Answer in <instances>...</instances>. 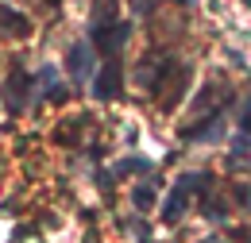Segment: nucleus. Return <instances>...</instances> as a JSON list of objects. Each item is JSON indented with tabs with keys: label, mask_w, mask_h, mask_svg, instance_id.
I'll list each match as a JSON object with an SVG mask.
<instances>
[{
	"label": "nucleus",
	"mask_w": 251,
	"mask_h": 243,
	"mask_svg": "<svg viewBox=\"0 0 251 243\" xmlns=\"http://www.w3.org/2000/svg\"><path fill=\"white\" fill-rule=\"evenodd\" d=\"M127 170H151V162H147L143 154H131V162H127Z\"/></svg>",
	"instance_id": "11"
},
{
	"label": "nucleus",
	"mask_w": 251,
	"mask_h": 243,
	"mask_svg": "<svg viewBox=\"0 0 251 243\" xmlns=\"http://www.w3.org/2000/svg\"><path fill=\"white\" fill-rule=\"evenodd\" d=\"M240 127H244V131H251V104L244 108V116H240Z\"/></svg>",
	"instance_id": "12"
},
{
	"label": "nucleus",
	"mask_w": 251,
	"mask_h": 243,
	"mask_svg": "<svg viewBox=\"0 0 251 243\" xmlns=\"http://www.w3.org/2000/svg\"><path fill=\"white\" fill-rule=\"evenodd\" d=\"M201 213H205V220H220V216H224V205H220L217 197H209V201L201 205Z\"/></svg>",
	"instance_id": "9"
},
{
	"label": "nucleus",
	"mask_w": 251,
	"mask_h": 243,
	"mask_svg": "<svg viewBox=\"0 0 251 243\" xmlns=\"http://www.w3.org/2000/svg\"><path fill=\"white\" fill-rule=\"evenodd\" d=\"M127 24H112V27H104V31H97V47L104 50V54H116L120 47L127 43Z\"/></svg>",
	"instance_id": "4"
},
{
	"label": "nucleus",
	"mask_w": 251,
	"mask_h": 243,
	"mask_svg": "<svg viewBox=\"0 0 251 243\" xmlns=\"http://www.w3.org/2000/svg\"><path fill=\"white\" fill-rule=\"evenodd\" d=\"M232 166H251V131H240L232 143Z\"/></svg>",
	"instance_id": "5"
},
{
	"label": "nucleus",
	"mask_w": 251,
	"mask_h": 243,
	"mask_svg": "<svg viewBox=\"0 0 251 243\" xmlns=\"http://www.w3.org/2000/svg\"><path fill=\"white\" fill-rule=\"evenodd\" d=\"M120 89H124V70H120L116 62L100 66V73H97V81H93V93L100 97V100H116Z\"/></svg>",
	"instance_id": "1"
},
{
	"label": "nucleus",
	"mask_w": 251,
	"mask_h": 243,
	"mask_svg": "<svg viewBox=\"0 0 251 243\" xmlns=\"http://www.w3.org/2000/svg\"><path fill=\"white\" fill-rule=\"evenodd\" d=\"M24 93H27V73H12V81H8V104L24 108Z\"/></svg>",
	"instance_id": "6"
},
{
	"label": "nucleus",
	"mask_w": 251,
	"mask_h": 243,
	"mask_svg": "<svg viewBox=\"0 0 251 243\" xmlns=\"http://www.w3.org/2000/svg\"><path fill=\"white\" fill-rule=\"evenodd\" d=\"M135 205H139V209H151V205H155V193H151V185H139V189H135Z\"/></svg>",
	"instance_id": "10"
},
{
	"label": "nucleus",
	"mask_w": 251,
	"mask_h": 243,
	"mask_svg": "<svg viewBox=\"0 0 251 243\" xmlns=\"http://www.w3.org/2000/svg\"><path fill=\"white\" fill-rule=\"evenodd\" d=\"M0 24H4V27H12L16 35H27V20H24V16H16V12H0Z\"/></svg>",
	"instance_id": "8"
},
{
	"label": "nucleus",
	"mask_w": 251,
	"mask_h": 243,
	"mask_svg": "<svg viewBox=\"0 0 251 243\" xmlns=\"http://www.w3.org/2000/svg\"><path fill=\"white\" fill-rule=\"evenodd\" d=\"M186 205H189V182L182 178V182L170 189V201L162 205V220H166V224H178L182 213H186Z\"/></svg>",
	"instance_id": "2"
},
{
	"label": "nucleus",
	"mask_w": 251,
	"mask_h": 243,
	"mask_svg": "<svg viewBox=\"0 0 251 243\" xmlns=\"http://www.w3.org/2000/svg\"><path fill=\"white\" fill-rule=\"evenodd\" d=\"M89 70H93V47H89V43H74V47H70V73H74L77 81H85Z\"/></svg>",
	"instance_id": "3"
},
{
	"label": "nucleus",
	"mask_w": 251,
	"mask_h": 243,
	"mask_svg": "<svg viewBox=\"0 0 251 243\" xmlns=\"http://www.w3.org/2000/svg\"><path fill=\"white\" fill-rule=\"evenodd\" d=\"M244 201H248V209H251V193H244Z\"/></svg>",
	"instance_id": "13"
},
{
	"label": "nucleus",
	"mask_w": 251,
	"mask_h": 243,
	"mask_svg": "<svg viewBox=\"0 0 251 243\" xmlns=\"http://www.w3.org/2000/svg\"><path fill=\"white\" fill-rule=\"evenodd\" d=\"M248 4H251V0H248Z\"/></svg>",
	"instance_id": "14"
},
{
	"label": "nucleus",
	"mask_w": 251,
	"mask_h": 243,
	"mask_svg": "<svg viewBox=\"0 0 251 243\" xmlns=\"http://www.w3.org/2000/svg\"><path fill=\"white\" fill-rule=\"evenodd\" d=\"M58 89H62L58 70H54V66H43V70H39V93H50V97H54Z\"/></svg>",
	"instance_id": "7"
}]
</instances>
